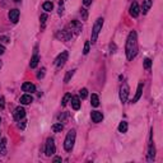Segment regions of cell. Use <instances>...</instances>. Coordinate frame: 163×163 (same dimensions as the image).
<instances>
[{
    "instance_id": "1",
    "label": "cell",
    "mask_w": 163,
    "mask_h": 163,
    "mask_svg": "<svg viewBox=\"0 0 163 163\" xmlns=\"http://www.w3.org/2000/svg\"><path fill=\"white\" fill-rule=\"evenodd\" d=\"M126 57L127 60H133L138 54V37H136V32L131 31L127 36L126 40Z\"/></svg>"
},
{
    "instance_id": "2",
    "label": "cell",
    "mask_w": 163,
    "mask_h": 163,
    "mask_svg": "<svg viewBox=\"0 0 163 163\" xmlns=\"http://www.w3.org/2000/svg\"><path fill=\"white\" fill-rule=\"evenodd\" d=\"M75 136H76V131L74 129L70 130L66 135L65 140H64V148H65L66 152H70L73 148H74V143H75Z\"/></svg>"
},
{
    "instance_id": "3",
    "label": "cell",
    "mask_w": 163,
    "mask_h": 163,
    "mask_svg": "<svg viewBox=\"0 0 163 163\" xmlns=\"http://www.w3.org/2000/svg\"><path fill=\"white\" fill-rule=\"evenodd\" d=\"M102 25H103V18H98L93 25V30H92V43H94L97 41L98 34L102 31Z\"/></svg>"
},
{
    "instance_id": "4",
    "label": "cell",
    "mask_w": 163,
    "mask_h": 163,
    "mask_svg": "<svg viewBox=\"0 0 163 163\" xmlns=\"http://www.w3.org/2000/svg\"><path fill=\"white\" fill-rule=\"evenodd\" d=\"M56 152V146H55V142H54L52 138H49L46 140V145H45V154L47 157H51L54 155Z\"/></svg>"
},
{
    "instance_id": "5",
    "label": "cell",
    "mask_w": 163,
    "mask_h": 163,
    "mask_svg": "<svg viewBox=\"0 0 163 163\" xmlns=\"http://www.w3.org/2000/svg\"><path fill=\"white\" fill-rule=\"evenodd\" d=\"M129 85H127V83H122L120 87V100L122 103H125V102L127 101V97H129Z\"/></svg>"
},
{
    "instance_id": "6",
    "label": "cell",
    "mask_w": 163,
    "mask_h": 163,
    "mask_svg": "<svg viewBox=\"0 0 163 163\" xmlns=\"http://www.w3.org/2000/svg\"><path fill=\"white\" fill-rule=\"evenodd\" d=\"M68 56H69L68 51H63V52L56 57V60H55V65L57 66V68H63V66L65 65L66 60H68Z\"/></svg>"
},
{
    "instance_id": "7",
    "label": "cell",
    "mask_w": 163,
    "mask_h": 163,
    "mask_svg": "<svg viewBox=\"0 0 163 163\" xmlns=\"http://www.w3.org/2000/svg\"><path fill=\"white\" fill-rule=\"evenodd\" d=\"M68 30L72 32V34L74 33V36H76V34L80 33V31H82V24L79 23L78 21H72V22H70V24H69V28H68Z\"/></svg>"
},
{
    "instance_id": "8",
    "label": "cell",
    "mask_w": 163,
    "mask_h": 163,
    "mask_svg": "<svg viewBox=\"0 0 163 163\" xmlns=\"http://www.w3.org/2000/svg\"><path fill=\"white\" fill-rule=\"evenodd\" d=\"M24 116H25V110H24V107L18 106V107L14 110V119L17 120V121H21L22 119H24Z\"/></svg>"
},
{
    "instance_id": "9",
    "label": "cell",
    "mask_w": 163,
    "mask_h": 163,
    "mask_svg": "<svg viewBox=\"0 0 163 163\" xmlns=\"http://www.w3.org/2000/svg\"><path fill=\"white\" fill-rule=\"evenodd\" d=\"M72 37H73V34H72V32H70L69 30H64V31L57 33V38H60L61 41H69Z\"/></svg>"
},
{
    "instance_id": "10",
    "label": "cell",
    "mask_w": 163,
    "mask_h": 163,
    "mask_svg": "<svg viewBox=\"0 0 163 163\" xmlns=\"http://www.w3.org/2000/svg\"><path fill=\"white\" fill-rule=\"evenodd\" d=\"M154 157H155V148H154V144H153V139L151 136V142H149V151H148V161L149 162L154 161Z\"/></svg>"
},
{
    "instance_id": "11",
    "label": "cell",
    "mask_w": 163,
    "mask_h": 163,
    "mask_svg": "<svg viewBox=\"0 0 163 163\" xmlns=\"http://www.w3.org/2000/svg\"><path fill=\"white\" fill-rule=\"evenodd\" d=\"M22 89H23V92H25V93H33V92H36L34 84H32L30 82L23 83V84H22Z\"/></svg>"
},
{
    "instance_id": "12",
    "label": "cell",
    "mask_w": 163,
    "mask_h": 163,
    "mask_svg": "<svg viewBox=\"0 0 163 163\" xmlns=\"http://www.w3.org/2000/svg\"><path fill=\"white\" fill-rule=\"evenodd\" d=\"M139 13H140V8H139V5H138V3L136 1H134L131 5H130V14H131V17L134 18H136L139 15Z\"/></svg>"
},
{
    "instance_id": "13",
    "label": "cell",
    "mask_w": 163,
    "mask_h": 163,
    "mask_svg": "<svg viewBox=\"0 0 163 163\" xmlns=\"http://www.w3.org/2000/svg\"><path fill=\"white\" fill-rule=\"evenodd\" d=\"M91 117H92V120H93V122H96V124L101 122V121L103 120V115H102V112H100V111H92Z\"/></svg>"
},
{
    "instance_id": "14",
    "label": "cell",
    "mask_w": 163,
    "mask_h": 163,
    "mask_svg": "<svg viewBox=\"0 0 163 163\" xmlns=\"http://www.w3.org/2000/svg\"><path fill=\"white\" fill-rule=\"evenodd\" d=\"M8 17H9V19H10V22H13V23H17L18 19H19V10H18V9H13V10L9 12Z\"/></svg>"
},
{
    "instance_id": "15",
    "label": "cell",
    "mask_w": 163,
    "mask_h": 163,
    "mask_svg": "<svg viewBox=\"0 0 163 163\" xmlns=\"http://www.w3.org/2000/svg\"><path fill=\"white\" fill-rule=\"evenodd\" d=\"M143 88H144V84H143V83H139V84H138V89H136V93H135V97L133 98V103H135V102H138L140 100L142 93H143Z\"/></svg>"
},
{
    "instance_id": "16",
    "label": "cell",
    "mask_w": 163,
    "mask_h": 163,
    "mask_svg": "<svg viewBox=\"0 0 163 163\" xmlns=\"http://www.w3.org/2000/svg\"><path fill=\"white\" fill-rule=\"evenodd\" d=\"M70 100H72V107L74 108V110H79V108H80V98H79L78 96H73Z\"/></svg>"
},
{
    "instance_id": "17",
    "label": "cell",
    "mask_w": 163,
    "mask_h": 163,
    "mask_svg": "<svg viewBox=\"0 0 163 163\" xmlns=\"http://www.w3.org/2000/svg\"><path fill=\"white\" fill-rule=\"evenodd\" d=\"M152 4H153L152 0H143V6H142V12H143V14H146V13H148V10L151 9Z\"/></svg>"
},
{
    "instance_id": "18",
    "label": "cell",
    "mask_w": 163,
    "mask_h": 163,
    "mask_svg": "<svg viewBox=\"0 0 163 163\" xmlns=\"http://www.w3.org/2000/svg\"><path fill=\"white\" fill-rule=\"evenodd\" d=\"M33 102V98H32V96L31 94H23L21 97V103L22 105H30V103H32Z\"/></svg>"
},
{
    "instance_id": "19",
    "label": "cell",
    "mask_w": 163,
    "mask_h": 163,
    "mask_svg": "<svg viewBox=\"0 0 163 163\" xmlns=\"http://www.w3.org/2000/svg\"><path fill=\"white\" fill-rule=\"evenodd\" d=\"M38 61H40V56L37 55L36 52H34V55L32 56V59H31V63H30V66L32 69H34L36 68V66L38 65Z\"/></svg>"
},
{
    "instance_id": "20",
    "label": "cell",
    "mask_w": 163,
    "mask_h": 163,
    "mask_svg": "<svg viewBox=\"0 0 163 163\" xmlns=\"http://www.w3.org/2000/svg\"><path fill=\"white\" fill-rule=\"evenodd\" d=\"M91 105L93 107H98L100 106V98H98V96L97 94H92V97H91Z\"/></svg>"
},
{
    "instance_id": "21",
    "label": "cell",
    "mask_w": 163,
    "mask_h": 163,
    "mask_svg": "<svg viewBox=\"0 0 163 163\" xmlns=\"http://www.w3.org/2000/svg\"><path fill=\"white\" fill-rule=\"evenodd\" d=\"M51 129H52L54 133H60V131H61V130L64 129V125H63L61 122H57V124H54Z\"/></svg>"
},
{
    "instance_id": "22",
    "label": "cell",
    "mask_w": 163,
    "mask_h": 163,
    "mask_svg": "<svg viewBox=\"0 0 163 163\" xmlns=\"http://www.w3.org/2000/svg\"><path fill=\"white\" fill-rule=\"evenodd\" d=\"M6 139H3L1 143H0V154L1 155H5L6 154Z\"/></svg>"
},
{
    "instance_id": "23",
    "label": "cell",
    "mask_w": 163,
    "mask_h": 163,
    "mask_svg": "<svg viewBox=\"0 0 163 163\" xmlns=\"http://www.w3.org/2000/svg\"><path fill=\"white\" fill-rule=\"evenodd\" d=\"M42 8H43V10H46V12H51L54 9V4L51 1H45Z\"/></svg>"
},
{
    "instance_id": "24",
    "label": "cell",
    "mask_w": 163,
    "mask_h": 163,
    "mask_svg": "<svg viewBox=\"0 0 163 163\" xmlns=\"http://www.w3.org/2000/svg\"><path fill=\"white\" fill-rule=\"evenodd\" d=\"M119 131L120 133H126L127 131V122H126V121H121V122H120Z\"/></svg>"
},
{
    "instance_id": "25",
    "label": "cell",
    "mask_w": 163,
    "mask_h": 163,
    "mask_svg": "<svg viewBox=\"0 0 163 163\" xmlns=\"http://www.w3.org/2000/svg\"><path fill=\"white\" fill-rule=\"evenodd\" d=\"M72 98V94L70 93H66L65 96H64V98H63V102H61V106L63 107H65L66 105H68V102H69V100Z\"/></svg>"
},
{
    "instance_id": "26",
    "label": "cell",
    "mask_w": 163,
    "mask_h": 163,
    "mask_svg": "<svg viewBox=\"0 0 163 163\" xmlns=\"http://www.w3.org/2000/svg\"><path fill=\"white\" fill-rule=\"evenodd\" d=\"M74 73H75V70H69L68 73H66V75H65V78H64V82L65 83H69L70 80V78H72L73 75H74Z\"/></svg>"
},
{
    "instance_id": "27",
    "label": "cell",
    "mask_w": 163,
    "mask_h": 163,
    "mask_svg": "<svg viewBox=\"0 0 163 163\" xmlns=\"http://www.w3.org/2000/svg\"><path fill=\"white\" fill-rule=\"evenodd\" d=\"M80 97H82V100H85L87 98V96H88V89L87 88H83V89H80Z\"/></svg>"
},
{
    "instance_id": "28",
    "label": "cell",
    "mask_w": 163,
    "mask_h": 163,
    "mask_svg": "<svg viewBox=\"0 0 163 163\" xmlns=\"http://www.w3.org/2000/svg\"><path fill=\"white\" fill-rule=\"evenodd\" d=\"M80 14H82V19H83V21H87V18H88V12H87V9L83 8L82 10H80Z\"/></svg>"
},
{
    "instance_id": "29",
    "label": "cell",
    "mask_w": 163,
    "mask_h": 163,
    "mask_svg": "<svg viewBox=\"0 0 163 163\" xmlns=\"http://www.w3.org/2000/svg\"><path fill=\"white\" fill-rule=\"evenodd\" d=\"M40 21H41V24H42V28H43L45 24H46V21H47V14H42V15H41Z\"/></svg>"
},
{
    "instance_id": "30",
    "label": "cell",
    "mask_w": 163,
    "mask_h": 163,
    "mask_svg": "<svg viewBox=\"0 0 163 163\" xmlns=\"http://www.w3.org/2000/svg\"><path fill=\"white\" fill-rule=\"evenodd\" d=\"M88 52H89V41H85L84 49H83V54H84V55H87Z\"/></svg>"
},
{
    "instance_id": "31",
    "label": "cell",
    "mask_w": 163,
    "mask_h": 163,
    "mask_svg": "<svg viewBox=\"0 0 163 163\" xmlns=\"http://www.w3.org/2000/svg\"><path fill=\"white\" fill-rule=\"evenodd\" d=\"M152 66V60L151 59H145L144 60V68L145 69H149Z\"/></svg>"
},
{
    "instance_id": "32",
    "label": "cell",
    "mask_w": 163,
    "mask_h": 163,
    "mask_svg": "<svg viewBox=\"0 0 163 163\" xmlns=\"http://www.w3.org/2000/svg\"><path fill=\"white\" fill-rule=\"evenodd\" d=\"M45 72H46V69H45V68H42V69H41V72L38 73V75H37V78H38V79L43 78V75H45Z\"/></svg>"
},
{
    "instance_id": "33",
    "label": "cell",
    "mask_w": 163,
    "mask_h": 163,
    "mask_svg": "<svg viewBox=\"0 0 163 163\" xmlns=\"http://www.w3.org/2000/svg\"><path fill=\"white\" fill-rule=\"evenodd\" d=\"M0 41H1V42H4V43H8L9 42V38L6 36H0Z\"/></svg>"
},
{
    "instance_id": "34",
    "label": "cell",
    "mask_w": 163,
    "mask_h": 163,
    "mask_svg": "<svg viewBox=\"0 0 163 163\" xmlns=\"http://www.w3.org/2000/svg\"><path fill=\"white\" fill-rule=\"evenodd\" d=\"M0 108H4V97H0Z\"/></svg>"
},
{
    "instance_id": "35",
    "label": "cell",
    "mask_w": 163,
    "mask_h": 163,
    "mask_svg": "<svg viewBox=\"0 0 163 163\" xmlns=\"http://www.w3.org/2000/svg\"><path fill=\"white\" fill-rule=\"evenodd\" d=\"M83 4H84L85 6L91 5V4H92V0H83Z\"/></svg>"
},
{
    "instance_id": "36",
    "label": "cell",
    "mask_w": 163,
    "mask_h": 163,
    "mask_svg": "<svg viewBox=\"0 0 163 163\" xmlns=\"http://www.w3.org/2000/svg\"><path fill=\"white\" fill-rule=\"evenodd\" d=\"M4 51H5V47L3 46V45H0V55H3V54H4Z\"/></svg>"
},
{
    "instance_id": "37",
    "label": "cell",
    "mask_w": 163,
    "mask_h": 163,
    "mask_svg": "<svg viewBox=\"0 0 163 163\" xmlns=\"http://www.w3.org/2000/svg\"><path fill=\"white\" fill-rule=\"evenodd\" d=\"M63 159H61V157H55L54 158V162H61Z\"/></svg>"
},
{
    "instance_id": "38",
    "label": "cell",
    "mask_w": 163,
    "mask_h": 163,
    "mask_svg": "<svg viewBox=\"0 0 163 163\" xmlns=\"http://www.w3.org/2000/svg\"><path fill=\"white\" fill-rule=\"evenodd\" d=\"M25 122H27V121H22V125H21V124H19V127H21V129H24Z\"/></svg>"
},
{
    "instance_id": "39",
    "label": "cell",
    "mask_w": 163,
    "mask_h": 163,
    "mask_svg": "<svg viewBox=\"0 0 163 163\" xmlns=\"http://www.w3.org/2000/svg\"><path fill=\"white\" fill-rule=\"evenodd\" d=\"M1 65H3V64H1V61H0V68H1Z\"/></svg>"
},
{
    "instance_id": "40",
    "label": "cell",
    "mask_w": 163,
    "mask_h": 163,
    "mask_svg": "<svg viewBox=\"0 0 163 163\" xmlns=\"http://www.w3.org/2000/svg\"><path fill=\"white\" fill-rule=\"evenodd\" d=\"M14 1H19V0H14Z\"/></svg>"
},
{
    "instance_id": "41",
    "label": "cell",
    "mask_w": 163,
    "mask_h": 163,
    "mask_svg": "<svg viewBox=\"0 0 163 163\" xmlns=\"http://www.w3.org/2000/svg\"><path fill=\"white\" fill-rule=\"evenodd\" d=\"M0 122H1V119H0Z\"/></svg>"
}]
</instances>
